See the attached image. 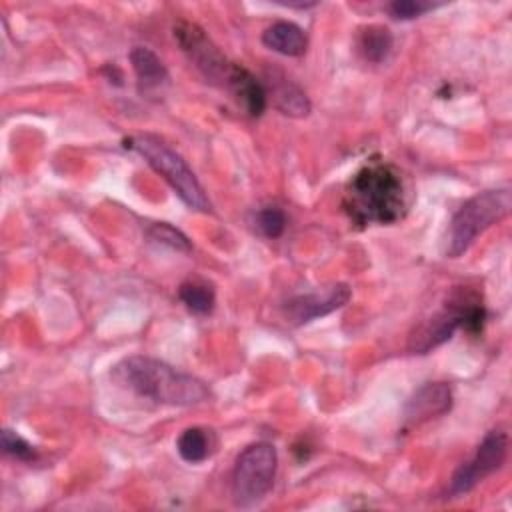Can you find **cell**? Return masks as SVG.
<instances>
[{
	"label": "cell",
	"mask_w": 512,
	"mask_h": 512,
	"mask_svg": "<svg viewBox=\"0 0 512 512\" xmlns=\"http://www.w3.org/2000/svg\"><path fill=\"white\" fill-rule=\"evenodd\" d=\"M226 88L232 92V96L236 98V102L242 106V110L248 116H260L266 110V90L264 86L256 80V76L252 72H248L244 66L240 64H232L228 80H226Z\"/></svg>",
	"instance_id": "11"
},
{
	"label": "cell",
	"mask_w": 512,
	"mask_h": 512,
	"mask_svg": "<svg viewBox=\"0 0 512 512\" xmlns=\"http://www.w3.org/2000/svg\"><path fill=\"white\" fill-rule=\"evenodd\" d=\"M392 44H394V38L386 26L372 24L360 30L358 48L368 62H376V64L382 62L390 54Z\"/></svg>",
	"instance_id": "15"
},
{
	"label": "cell",
	"mask_w": 512,
	"mask_h": 512,
	"mask_svg": "<svg viewBox=\"0 0 512 512\" xmlns=\"http://www.w3.org/2000/svg\"><path fill=\"white\" fill-rule=\"evenodd\" d=\"M2 450L4 454L16 458V460H22V462H30L34 456H36V450L34 446L24 440L20 434H16L14 430H4L2 432Z\"/></svg>",
	"instance_id": "20"
},
{
	"label": "cell",
	"mask_w": 512,
	"mask_h": 512,
	"mask_svg": "<svg viewBox=\"0 0 512 512\" xmlns=\"http://www.w3.org/2000/svg\"><path fill=\"white\" fill-rule=\"evenodd\" d=\"M278 454L270 442L246 446L232 470V498L236 506H254L272 490Z\"/></svg>",
	"instance_id": "6"
},
{
	"label": "cell",
	"mask_w": 512,
	"mask_h": 512,
	"mask_svg": "<svg viewBox=\"0 0 512 512\" xmlns=\"http://www.w3.org/2000/svg\"><path fill=\"white\" fill-rule=\"evenodd\" d=\"M126 146L136 150L180 196V200L192 210L210 212V200L200 186L196 174L190 170L186 160L154 136H132L126 140Z\"/></svg>",
	"instance_id": "5"
},
{
	"label": "cell",
	"mask_w": 512,
	"mask_h": 512,
	"mask_svg": "<svg viewBox=\"0 0 512 512\" xmlns=\"http://www.w3.org/2000/svg\"><path fill=\"white\" fill-rule=\"evenodd\" d=\"M112 380L142 398L170 406H192L210 396L202 380L140 354L120 360L112 368Z\"/></svg>",
	"instance_id": "2"
},
{
	"label": "cell",
	"mask_w": 512,
	"mask_h": 512,
	"mask_svg": "<svg viewBox=\"0 0 512 512\" xmlns=\"http://www.w3.org/2000/svg\"><path fill=\"white\" fill-rule=\"evenodd\" d=\"M484 320L486 310L480 302V296L472 290H456L444 310L416 328V332L410 336L408 348L414 354H426L442 342L450 340L458 328H464L472 334L480 332Z\"/></svg>",
	"instance_id": "3"
},
{
	"label": "cell",
	"mask_w": 512,
	"mask_h": 512,
	"mask_svg": "<svg viewBox=\"0 0 512 512\" xmlns=\"http://www.w3.org/2000/svg\"><path fill=\"white\" fill-rule=\"evenodd\" d=\"M508 452V436L502 430H490L480 442L476 454L464 462L452 476L448 494L462 496L476 488L486 476L494 474L506 462Z\"/></svg>",
	"instance_id": "8"
},
{
	"label": "cell",
	"mask_w": 512,
	"mask_h": 512,
	"mask_svg": "<svg viewBox=\"0 0 512 512\" xmlns=\"http://www.w3.org/2000/svg\"><path fill=\"white\" fill-rule=\"evenodd\" d=\"M342 206L358 226L392 224L406 212L404 180L392 164L372 160L350 178Z\"/></svg>",
	"instance_id": "1"
},
{
	"label": "cell",
	"mask_w": 512,
	"mask_h": 512,
	"mask_svg": "<svg viewBox=\"0 0 512 512\" xmlns=\"http://www.w3.org/2000/svg\"><path fill=\"white\" fill-rule=\"evenodd\" d=\"M176 448H178V454L182 460H186L190 464H200L212 454L214 438H212L210 430L192 426V428L182 430V434L176 440Z\"/></svg>",
	"instance_id": "14"
},
{
	"label": "cell",
	"mask_w": 512,
	"mask_h": 512,
	"mask_svg": "<svg viewBox=\"0 0 512 512\" xmlns=\"http://www.w3.org/2000/svg\"><path fill=\"white\" fill-rule=\"evenodd\" d=\"M130 64L140 90H154L168 82V70L164 62L146 46H134L130 50Z\"/></svg>",
	"instance_id": "13"
},
{
	"label": "cell",
	"mask_w": 512,
	"mask_h": 512,
	"mask_svg": "<svg viewBox=\"0 0 512 512\" xmlns=\"http://www.w3.org/2000/svg\"><path fill=\"white\" fill-rule=\"evenodd\" d=\"M434 4L430 2H420V0H396L388 6L392 18L396 20H410V18H418L424 12L432 10Z\"/></svg>",
	"instance_id": "21"
},
{
	"label": "cell",
	"mask_w": 512,
	"mask_h": 512,
	"mask_svg": "<svg viewBox=\"0 0 512 512\" xmlns=\"http://www.w3.org/2000/svg\"><path fill=\"white\" fill-rule=\"evenodd\" d=\"M148 236L158 242V244H164L172 250H178V252H190L192 250V244L190 240L174 226L166 224V222H156L148 228Z\"/></svg>",
	"instance_id": "18"
},
{
	"label": "cell",
	"mask_w": 512,
	"mask_h": 512,
	"mask_svg": "<svg viewBox=\"0 0 512 512\" xmlns=\"http://www.w3.org/2000/svg\"><path fill=\"white\" fill-rule=\"evenodd\" d=\"M512 192L508 186L496 190H484L464 202L450 222V236L446 254L450 258L462 256L474 240L510 214Z\"/></svg>",
	"instance_id": "4"
},
{
	"label": "cell",
	"mask_w": 512,
	"mask_h": 512,
	"mask_svg": "<svg viewBox=\"0 0 512 512\" xmlns=\"http://www.w3.org/2000/svg\"><path fill=\"white\" fill-rule=\"evenodd\" d=\"M180 300L186 304L188 310H192L194 314H208L214 308L216 296H214V288L210 284H206L204 280H186L180 290Z\"/></svg>",
	"instance_id": "17"
},
{
	"label": "cell",
	"mask_w": 512,
	"mask_h": 512,
	"mask_svg": "<svg viewBox=\"0 0 512 512\" xmlns=\"http://www.w3.org/2000/svg\"><path fill=\"white\" fill-rule=\"evenodd\" d=\"M262 44L284 56H302L308 48V38L298 24L278 20L262 32Z\"/></svg>",
	"instance_id": "12"
},
{
	"label": "cell",
	"mask_w": 512,
	"mask_h": 512,
	"mask_svg": "<svg viewBox=\"0 0 512 512\" xmlns=\"http://www.w3.org/2000/svg\"><path fill=\"white\" fill-rule=\"evenodd\" d=\"M352 292L346 284H332L322 292H310L290 298L284 304V316L290 324L302 326L320 316H326L348 304Z\"/></svg>",
	"instance_id": "9"
},
{
	"label": "cell",
	"mask_w": 512,
	"mask_h": 512,
	"mask_svg": "<svg viewBox=\"0 0 512 512\" xmlns=\"http://www.w3.org/2000/svg\"><path fill=\"white\" fill-rule=\"evenodd\" d=\"M254 226L256 230L266 236V238H278L284 228H286V216L280 208L276 206H266V208H260L254 216Z\"/></svg>",
	"instance_id": "19"
},
{
	"label": "cell",
	"mask_w": 512,
	"mask_h": 512,
	"mask_svg": "<svg viewBox=\"0 0 512 512\" xmlns=\"http://www.w3.org/2000/svg\"><path fill=\"white\" fill-rule=\"evenodd\" d=\"M452 408V388L446 382H428L418 388L406 402L402 420L404 428L420 426L432 418H438Z\"/></svg>",
	"instance_id": "10"
},
{
	"label": "cell",
	"mask_w": 512,
	"mask_h": 512,
	"mask_svg": "<svg viewBox=\"0 0 512 512\" xmlns=\"http://www.w3.org/2000/svg\"><path fill=\"white\" fill-rule=\"evenodd\" d=\"M174 38L182 52L188 56V60L200 70V74L214 82L226 86L230 68L234 62H230L220 48L208 38V34L194 22L178 20L174 24Z\"/></svg>",
	"instance_id": "7"
},
{
	"label": "cell",
	"mask_w": 512,
	"mask_h": 512,
	"mask_svg": "<svg viewBox=\"0 0 512 512\" xmlns=\"http://www.w3.org/2000/svg\"><path fill=\"white\" fill-rule=\"evenodd\" d=\"M274 102L282 114L294 116V118L308 116L310 108H312L304 90H300L296 84H292L288 80L274 86Z\"/></svg>",
	"instance_id": "16"
}]
</instances>
